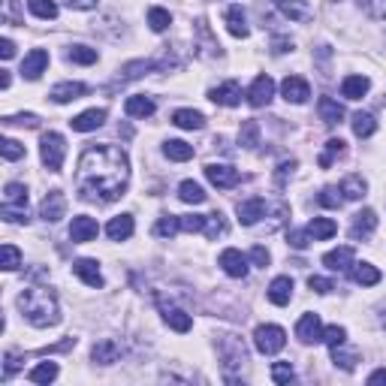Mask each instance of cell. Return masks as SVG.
<instances>
[{
    "instance_id": "obj_34",
    "label": "cell",
    "mask_w": 386,
    "mask_h": 386,
    "mask_svg": "<svg viewBox=\"0 0 386 386\" xmlns=\"http://www.w3.org/2000/svg\"><path fill=\"white\" fill-rule=\"evenodd\" d=\"M163 154H166L169 160H175V163H184V160L193 157V145L182 142V139H169V142L163 145Z\"/></svg>"
},
{
    "instance_id": "obj_15",
    "label": "cell",
    "mask_w": 386,
    "mask_h": 386,
    "mask_svg": "<svg viewBox=\"0 0 386 386\" xmlns=\"http://www.w3.org/2000/svg\"><path fill=\"white\" fill-rule=\"evenodd\" d=\"M46 67H48V52H46V48H34L30 55H24L21 76L30 79V81H37V79L46 73Z\"/></svg>"
},
{
    "instance_id": "obj_47",
    "label": "cell",
    "mask_w": 386,
    "mask_h": 386,
    "mask_svg": "<svg viewBox=\"0 0 386 386\" xmlns=\"http://www.w3.org/2000/svg\"><path fill=\"white\" fill-rule=\"evenodd\" d=\"M320 205H326V209H341L344 205V196H341V187H323V193L317 196Z\"/></svg>"
},
{
    "instance_id": "obj_16",
    "label": "cell",
    "mask_w": 386,
    "mask_h": 386,
    "mask_svg": "<svg viewBox=\"0 0 386 386\" xmlns=\"http://www.w3.org/2000/svg\"><path fill=\"white\" fill-rule=\"evenodd\" d=\"M353 257H356V253H353V248H347V244H344V248H335L329 253H323V266L329 269V272H350V269L356 266V262H353Z\"/></svg>"
},
{
    "instance_id": "obj_19",
    "label": "cell",
    "mask_w": 386,
    "mask_h": 386,
    "mask_svg": "<svg viewBox=\"0 0 386 386\" xmlns=\"http://www.w3.org/2000/svg\"><path fill=\"white\" fill-rule=\"evenodd\" d=\"M220 266H224V272L229 278H244L248 275V257H244L242 251H235V248H226L224 253H220Z\"/></svg>"
},
{
    "instance_id": "obj_55",
    "label": "cell",
    "mask_w": 386,
    "mask_h": 386,
    "mask_svg": "<svg viewBox=\"0 0 386 386\" xmlns=\"http://www.w3.org/2000/svg\"><path fill=\"white\" fill-rule=\"evenodd\" d=\"M293 169H296V160H284V163H278L275 184H278V187H284V184H287V178L293 175Z\"/></svg>"
},
{
    "instance_id": "obj_30",
    "label": "cell",
    "mask_w": 386,
    "mask_h": 386,
    "mask_svg": "<svg viewBox=\"0 0 386 386\" xmlns=\"http://www.w3.org/2000/svg\"><path fill=\"white\" fill-rule=\"evenodd\" d=\"M368 88H371L368 76H347L341 81V94L347 97V100H363V97L368 94Z\"/></svg>"
},
{
    "instance_id": "obj_60",
    "label": "cell",
    "mask_w": 386,
    "mask_h": 386,
    "mask_svg": "<svg viewBox=\"0 0 386 386\" xmlns=\"http://www.w3.org/2000/svg\"><path fill=\"white\" fill-rule=\"evenodd\" d=\"M368 383H386V368H377V371H371V374H368Z\"/></svg>"
},
{
    "instance_id": "obj_56",
    "label": "cell",
    "mask_w": 386,
    "mask_h": 386,
    "mask_svg": "<svg viewBox=\"0 0 386 386\" xmlns=\"http://www.w3.org/2000/svg\"><path fill=\"white\" fill-rule=\"evenodd\" d=\"M269 260H272V253L262 248V244H253V248H251V262H253V266L266 269V266H269Z\"/></svg>"
},
{
    "instance_id": "obj_43",
    "label": "cell",
    "mask_w": 386,
    "mask_h": 386,
    "mask_svg": "<svg viewBox=\"0 0 386 386\" xmlns=\"http://www.w3.org/2000/svg\"><path fill=\"white\" fill-rule=\"evenodd\" d=\"M344 154V139H329V142H326V148H323V154H320V166L323 169H329L332 163H335V157H341Z\"/></svg>"
},
{
    "instance_id": "obj_25",
    "label": "cell",
    "mask_w": 386,
    "mask_h": 386,
    "mask_svg": "<svg viewBox=\"0 0 386 386\" xmlns=\"http://www.w3.org/2000/svg\"><path fill=\"white\" fill-rule=\"evenodd\" d=\"M91 356H94V363H100V365H112V363H118V356H121V344L115 338H103L100 344H94Z\"/></svg>"
},
{
    "instance_id": "obj_41",
    "label": "cell",
    "mask_w": 386,
    "mask_h": 386,
    "mask_svg": "<svg viewBox=\"0 0 386 386\" xmlns=\"http://www.w3.org/2000/svg\"><path fill=\"white\" fill-rule=\"evenodd\" d=\"M148 24H151L154 34H163V30L172 24L169 10H163V6H151V10H148Z\"/></svg>"
},
{
    "instance_id": "obj_9",
    "label": "cell",
    "mask_w": 386,
    "mask_h": 386,
    "mask_svg": "<svg viewBox=\"0 0 386 386\" xmlns=\"http://www.w3.org/2000/svg\"><path fill=\"white\" fill-rule=\"evenodd\" d=\"M266 211H269V205H266V200H260V196H253V200H244V202L235 205V215H239L242 226H257L260 218H266Z\"/></svg>"
},
{
    "instance_id": "obj_52",
    "label": "cell",
    "mask_w": 386,
    "mask_h": 386,
    "mask_svg": "<svg viewBox=\"0 0 386 386\" xmlns=\"http://www.w3.org/2000/svg\"><path fill=\"white\" fill-rule=\"evenodd\" d=\"M293 377H296V371H293L290 363H275L272 365V380L275 383H290Z\"/></svg>"
},
{
    "instance_id": "obj_4",
    "label": "cell",
    "mask_w": 386,
    "mask_h": 386,
    "mask_svg": "<svg viewBox=\"0 0 386 386\" xmlns=\"http://www.w3.org/2000/svg\"><path fill=\"white\" fill-rule=\"evenodd\" d=\"M39 157H43L48 172H61L64 169V157H67V142H64V136L55 133V130L43 133V142H39Z\"/></svg>"
},
{
    "instance_id": "obj_48",
    "label": "cell",
    "mask_w": 386,
    "mask_h": 386,
    "mask_svg": "<svg viewBox=\"0 0 386 386\" xmlns=\"http://www.w3.org/2000/svg\"><path fill=\"white\" fill-rule=\"evenodd\" d=\"M0 253H3V262H0V266H3L6 272H15V269L21 266V251L15 248V244H3V251Z\"/></svg>"
},
{
    "instance_id": "obj_24",
    "label": "cell",
    "mask_w": 386,
    "mask_h": 386,
    "mask_svg": "<svg viewBox=\"0 0 386 386\" xmlns=\"http://www.w3.org/2000/svg\"><path fill=\"white\" fill-rule=\"evenodd\" d=\"M154 109H157V106H154V100L145 94H133V97H127V103H124V112L130 118H151Z\"/></svg>"
},
{
    "instance_id": "obj_61",
    "label": "cell",
    "mask_w": 386,
    "mask_h": 386,
    "mask_svg": "<svg viewBox=\"0 0 386 386\" xmlns=\"http://www.w3.org/2000/svg\"><path fill=\"white\" fill-rule=\"evenodd\" d=\"M293 43H287V39H275V55H284V52H290Z\"/></svg>"
},
{
    "instance_id": "obj_21",
    "label": "cell",
    "mask_w": 386,
    "mask_h": 386,
    "mask_svg": "<svg viewBox=\"0 0 386 386\" xmlns=\"http://www.w3.org/2000/svg\"><path fill=\"white\" fill-rule=\"evenodd\" d=\"M88 94V85H81V81H61V85H55L52 88V100L55 103H73V100H79V97H85Z\"/></svg>"
},
{
    "instance_id": "obj_49",
    "label": "cell",
    "mask_w": 386,
    "mask_h": 386,
    "mask_svg": "<svg viewBox=\"0 0 386 386\" xmlns=\"http://www.w3.org/2000/svg\"><path fill=\"white\" fill-rule=\"evenodd\" d=\"M323 341L329 344V347H338V344L347 341V329H344V326H338V323L326 326V329H323Z\"/></svg>"
},
{
    "instance_id": "obj_17",
    "label": "cell",
    "mask_w": 386,
    "mask_h": 386,
    "mask_svg": "<svg viewBox=\"0 0 386 386\" xmlns=\"http://www.w3.org/2000/svg\"><path fill=\"white\" fill-rule=\"evenodd\" d=\"M209 100L218 103V106H239L242 103V85L239 81H224V85L211 88Z\"/></svg>"
},
{
    "instance_id": "obj_36",
    "label": "cell",
    "mask_w": 386,
    "mask_h": 386,
    "mask_svg": "<svg viewBox=\"0 0 386 386\" xmlns=\"http://www.w3.org/2000/svg\"><path fill=\"white\" fill-rule=\"evenodd\" d=\"M365 191H368V184H365L363 175H347L341 182V196L344 200H363Z\"/></svg>"
},
{
    "instance_id": "obj_62",
    "label": "cell",
    "mask_w": 386,
    "mask_h": 386,
    "mask_svg": "<svg viewBox=\"0 0 386 386\" xmlns=\"http://www.w3.org/2000/svg\"><path fill=\"white\" fill-rule=\"evenodd\" d=\"M0 88H10V73L3 70V76H0Z\"/></svg>"
},
{
    "instance_id": "obj_3",
    "label": "cell",
    "mask_w": 386,
    "mask_h": 386,
    "mask_svg": "<svg viewBox=\"0 0 386 386\" xmlns=\"http://www.w3.org/2000/svg\"><path fill=\"white\" fill-rule=\"evenodd\" d=\"M0 215L10 224H28V187L19 182H10L3 187V205H0Z\"/></svg>"
},
{
    "instance_id": "obj_40",
    "label": "cell",
    "mask_w": 386,
    "mask_h": 386,
    "mask_svg": "<svg viewBox=\"0 0 386 386\" xmlns=\"http://www.w3.org/2000/svg\"><path fill=\"white\" fill-rule=\"evenodd\" d=\"M28 10L34 12L37 19H43V21L57 19V3L55 0H28Z\"/></svg>"
},
{
    "instance_id": "obj_7",
    "label": "cell",
    "mask_w": 386,
    "mask_h": 386,
    "mask_svg": "<svg viewBox=\"0 0 386 386\" xmlns=\"http://www.w3.org/2000/svg\"><path fill=\"white\" fill-rule=\"evenodd\" d=\"M205 178L215 187H220V191H229V187H235L242 182L239 169L226 166V163H209V166H205Z\"/></svg>"
},
{
    "instance_id": "obj_12",
    "label": "cell",
    "mask_w": 386,
    "mask_h": 386,
    "mask_svg": "<svg viewBox=\"0 0 386 386\" xmlns=\"http://www.w3.org/2000/svg\"><path fill=\"white\" fill-rule=\"evenodd\" d=\"M97 233H100V226H97V220H94V218H88V215L73 218V224H70V239L76 242V244L94 242V239H97Z\"/></svg>"
},
{
    "instance_id": "obj_26",
    "label": "cell",
    "mask_w": 386,
    "mask_h": 386,
    "mask_svg": "<svg viewBox=\"0 0 386 386\" xmlns=\"http://www.w3.org/2000/svg\"><path fill=\"white\" fill-rule=\"evenodd\" d=\"M317 112H320V121L323 124H341V118H344V106L338 100H332V97H320V103H317Z\"/></svg>"
},
{
    "instance_id": "obj_13",
    "label": "cell",
    "mask_w": 386,
    "mask_h": 386,
    "mask_svg": "<svg viewBox=\"0 0 386 386\" xmlns=\"http://www.w3.org/2000/svg\"><path fill=\"white\" fill-rule=\"evenodd\" d=\"M281 94H284V100L287 103H296V106H302L311 97V88H308V81L302 79V76H287L281 81Z\"/></svg>"
},
{
    "instance_id": "obj_28",
    "label": "cell",
    "mask_w": 386,
    "mask_h": 386,
    "mask_svg": "<svg viewBox=\"0 0 386 386\" xmlns=\"http://www.w3.org/2000/svg\"><path fill=\"white\" fill-rule=\"evenodd\" d=\"M163 320H166V326L175 329V332H191V326H193L191 314L182 311V308H175V305H163Z\"/></svg>"
},
{
    "instance_id": "obj_63",
    "label": "cell",
    "mask_w": 386,
    "mask_h": 386,
    "mask_svg": "<svg viewBox=\"0 0 386 386\" xmlns=\"http://www.w3.org/2000/svg\"><path fill=\"white\" fill-rule=\"evenodd\" d=\"M383 21H386V6H383Z\"/></svg>"
},
{
    "instance_id": "obj_14",
    "label": "cell",
    "mask_w": 386,
    "mask_h": 386,
    "mask_svg": "<svg viewBox=\"0 0 386 386\" xmlns=\"http://www.w3.org/2000/svg\"><path fill=\"white\" fill-rule=\"evenodd\" d=\"M377 229V215L374 209H363L359 215H353V224H350V239L359 242V239H368Z\"/></svg>"
},
{
    "instance_id": "obj_44",
    "label": "cell",
    "mask_w": 386,
    "mask_h": 386,
    "mask_svg": "<svg viewBox=\"0 0 386 386\" xmlns=\"http://www.w3.org/2000/svg\"><path fill=\"white\" fill-rule=\"evenodd\" d=\"M226 218L220 215V211H215V215H205V229L202 233L209 235V239H218V235H226Z\"/></svg>"
},
{
    "instance_id": "obj_45",
    "label": "cell",
    "mask_w": 386,
    "mask_h": 386,
    "mask_svg": "<svg viewBox=\"0 0 386 386\" xmlns=\"http://www.w3.org/2000/svg\"><path fill=\"white\" fill-rule=\"evenodd\" d=\"M67 57L73 64H81V67H88V64H97V48H91V46H73L70 52H67Z\"/></svg>"
},
{
    "instance_id": "obj_29",
    "label": "cell",
    "mask_w": 386,
    "mask_h": 386,
    "mask_svg": "<svg viewBox=\"0 0 386 386\" xmlns=\"http://www.w3.org/2000/svg\"><path fill=\"white\" fill-rule=\"evenodd\" d=\"M224 21H226V30L233 37H239L244 39L251 34V28H248V21H244V12H242V6H229V10L224 12Z\"/></svg>"
},
{
    "instance_id": "obj_23",
    "label": "cell",
    "mask_w": 386,
    "mask_h": 386,
    "mask_svg": "<svg viewBox=\"0 0 386 386\" xmlns=\"http://www.w3.org/2000/svg\"><path fill=\"white\" fill-rule=\"evenodd\" d=\"M73 272H76V278H81L88 287H97V290L103 287V275H100L97 260H76L73 262Z\"/></svg>"
},
{
    "instance_id": "obj_5",
    "label": "cell",
    "mask_w": 386,
    "mask_h": 386,
    "mask_svg": "<svg viewBox=\"0 0 386 386\" xmlns=\"http://www.w3.org/2000/svg\"><path fill=\"white\" fill-rule=\"evenodd\" d=\"M284 344H287V332L275 323L257 326V332H253V347H257L262 356H275V353H281Z\"/></svg>"
},
{
    "instance_id": "obj_10",
    "label": "cell",
    "mask_w": 386,
    "mask_h": 386,
    "mask_svg": "<svg viewBox=\"0 0 386 386\" xmlns=\"http://www.w3.org/2000/svg\"><path fill=\"white\" fill-rule=\"evenodd\" d=\"M296 338L302 344H317L323 341V323H320L317 314H302L299 323H296Z\"/></svg>"
},
{
    "instance_id": "obj_8",
    "label": "cell",
    "mask_w": 386,
    "mask_h": 386,
    "mask_svg": "<svg viewBox=\"0 0 386 386\" xmlns=\"http://www.w3.org/2000/svg\"><path fill=\"white\" fill-rule=\"evenodd\" d=\"M64 215H67V196H64V191H48L43 205H39V218L46 224H57Z\"/></svg>"
},
{
    "instance_id": "obj_33",
    "label": "cell",
    "mask_w": 386,
    "mask_h": 386,
    "mask_svg": "<svg viewBox=\"0 0 386 386\" xmlns=\"http://www.w3.org/2000/svg\"><path fill=\"white\" fill-rule=\"evenodd\" d=\"M353 281L363 284V287L380 284V269L371 266V262H356V266H353Z\"/></svg>"
},
{
    "instance_id": "obj_18",
    "label": "cell",
    "mask_w": 386,
    "mask_h": 386,
    "mask_svg": "<svg viewBox=\"0 0 386 386\" xmlns=\"http://www.w3.org/2000/svg\"><path fill=\"white\" fill-rule=\"evenodd\" d=\"M275 6L290 21H311L314 19V10H311L308 0H275Z\"/></svg>"
},
{
    "instance_id": "obj_57",
    "label": "cell",
    "mask_w": 386,
    "mask_h": 386,
    "mask_svg": "<svg viewBox=\"0 0 386 386\" xmlns=\"http://www.w3.org/2000/svg\"><path fill=\"white\" fill-rule=\"evenodd\" d=\"M3 124H24V127H37V124H39V118H37V115H30V112H24V115H10V118H6Z\"/></svg>"
},
{
    "instance_id": "obj_11",
    "label": "cell",
    "mask_w": 386,
    "mask_h": 386,
    "mask_svg": "<svg viewBox=\"0 0 386 386\" xmlns=\"http://www.w3.org/2000/svg\"><path fill=\"white\" fill-rule=\"evenodd\" d=\"M275 97V81L269 76H257L253 79V85L248 88V103L253 109H262V106H269Z\"/></svg>"
},
{
    "instance_id": "obj_39",
    "label": "cell",
    "mask_w": 386,
    "mask_h": 386,
    "mask_svg": "<svg viewBox=\"0 0 386 386\" xmlns=\"http://www.w3.org/2000/svg\"><path fill=\"white\" fill-rule=\"evenodd\" d=\"M332 363L338 365V368H344V371H353V368H356V363H359V353L356 350H347L344 344H338V347H332Z\"/></svg>"
},
{
    "instance_id": "obj_53",
    "label": "cell",
    "mask_w": 386,
    "mask_h": 386,
    "mask_svg": "<svg viewBox=\"0 0 386 386\" xmlns=\"http://www.w3.org/2000/svg\"><path fill=\"white\" fill-rule=\"evenodd\" d=\"M182 229L184 233H202L205 229V215H182Z\"/></svg>"
},
{
    "instance_id": "obj_37",
    "label": "cell",
    "mask_w": 386,
    "mask_h": 386,
    "mask_svg": "<svg viewBox=\"0 0 386 386\" xmlns=\"http://www.w3.org/2000/svg\"><path fill=\"white\" fill-rule=\"evenodd\" d=\"M374 130H377V121H374L371 112H356L353 115V133H356L359 139L374 136Z\"/></svg>"
},
{
    "instance_id": "obj_27",
    "label": "cell",
    "mask_w": 386,
    "mask_h": 386,
    "mask_svg": "<svg viewBox=\"0 0 386 386\" xmlns=\"http://www.w3.org/2000/svg\"><path fill=\"white\" fill-rule=\"evenodd\" d=\"M106 235H109L112 242H124L133 235V218L130 215H118V218H112L109 224H106Z\"/></svg>"
},
{
    "instance_id": "obj_46",
    "label": "cell",
    "mask_w": 386,
    "mask_h": 386,
    "mask_svg": "<svg viewBox=\"0 0 386 386\" xmlns=\"http://www.w3.org/2000/svg\"><path fill=\"white\" fill-rule=\"evenodd\" d=\"M178 229H182V220H178L175 215H163V218L157 220V226H154V233L163 235V239H172Z\"/></svg>"
},
{
    "instance_id": "obj_38",
    "label": "cell",
    "mask_w": 386,
    "mask_h": 386,
    "mask_svg": "<svg viewBox=\"0 0 386 386\" xmlns=\"http://www.w3.org/2000/svg\"><path fill=\"white\" fill-rule=\"evenodd\" d=\"M239 145L244 148V151H253V148L260 145V124H257V121H242Z\"/></svg>"
},
{
    "instance_id": "obj_22",
    "label": "cell",
    "mask_w": 386,
    "mask_h": 386,
    "mask_svg": "<svg viewBox=\"0 0 386 386\" xmlns=\"http://www.w3.org/2000/svg\"><path fill=\"white\" fill-rule=\"evenodd\" d=\"M103 121H106V109H88V112L76 115V118L70 121V127L76 130V133H91V130L103 127Z\"/></svg>"
},
{
    "instance_id": "obj_50",
    "label": "cell",
    "mask_w": 386,
    "mask_h": 386,
    "mask_svg": "<svg viewBox=\"0 0 386 386\" xmlns=\"http://www.w3.org/2000/svg\"><path fill=\"white\" fill-rule=\"evenodd\" d=\"M287 242H290L296 251H305L314 239H311V233H308V226H305V229H290V233H287Z\"/></svg>"
},
{
    "instance_id": "obj_20",
    "label": "cell",
    "mask_w": 386,
    "mask_h": 386,
    "mask_svg": "<svg viewBox=\"0 0 386 386\" xmlns=\"http://www.w3.org/2000/svg\"><path fill=\"white\" fill-rule=\"evenodd\" d=\"M290 299H293V278H287V275H278L272 284H269V302L278 308H284V305H290Z\"/></svg>"
},
{
    "instance_id": "obj_42",
    "label": "cell",
    "mask_w": 386,
    "mask_h": 386,
    "mask_svg": "<svg viewBox=\"0 0 386 386\" xmlns=\"http://www.w3.org/2000/svg\"><path fill=\"white\" fill-rule=\"evenodd\" d=\"M57 377V363H39L37 368H30L28 380L30 383H52Z\"/></svg>"
},
{
    "instance_id": "obj_54",
    "label": "cell",
    "mask_w": 386,
    "mask_h": 386,
    "mask_svg": "<svg viewBox=\"0 0 386 386\" xmlns=\"http://www.w3.org/2000/svg\"><path fill=\"white\" fill-rule=\"evenodd\" d=\"M308 287H311L314 293H320V296H326V293L335 290V284L329 281V278H320V275H311V278H308Z\"/></svg>"
},
{
    "instance_id": "obj_58",
    "label": "cell",
    "mask_w": 386,
    "mask_h": 386,
    "mask_svg": "<svg viewBox=\"0 0 386 386\" xmlns=\"http://www.w3.org/2000/svg\"><path fill=\"white\" fill-rule=\"evenodd\" d=\"M12 55H15V43L10 37H3V39H0V57H3V61H10Z\"/></svg>"
},
{
    "instance_id": "obj_32",
    "label": "cell",
    "mask_w": 386,
    "mask_h": 386,
    "mask_svg": "<svg viewBox=\"0 0 386 386\" xmlns=\"http://www.w3.org/2000/svg\"><path fill=\"white\" fill-rule=\"evenodd\" d=\"M308 233H311V239L314 242H326V239H332V235L338 233V224H335L332 218H314L308 224Z\"/></svg>"
},
{
    "instance_id": "obj_1",
    "label": "cell",
    "mask_w": 386,
    "mask_h": 386,
    "mask_svg": "<svg viewBox=\"0 0 386 386\" xmlns=\"http://www.w3.org/2000/svg\"><path fill=\"white\" fill-rule=\"evenodd\" d=\"M130 184V157L118 145H94L79 157L76 191L81 200L115 202Z\"/></svg>"
},
{
    "instance_id": "obj_2",
    "label": "cell",
    "mask_w": 386,
    "mask_h": 386,
    "mask_svg": "<svg viewBox=\"0 0 386 386\" xmlns=\"http://www.w3.org/2000/svg\"><path fill=\"white\" fill-rule=\"evenodd\" d=\"M19 311L30 326H37V329L55 326L57 320H61L57 296H55V290H48V287H28V290L19 296Z\"/></svg>"
},
{
    "instance_id": "obj_59",
    "label": "cell",
    "mask_w": 386,
    "mask_h": 386,
    "mask_svg": "<svg viewBox=\"0 0 386 386\" xmlns=\"http://www.w3.org/2000/svg\"><path fill=\"white\" fill-rule=\"evenodd\" d=\"M70 10H94L97 0H67Z\"/></svg>"
},
{
    "instance_id": "obj_35",
    "label": "cell",
    "mask_w": 386,
    "mask_h": 386,
    "mask_svg": "<svg viewBox=\"0 0 386 386\" xmlns=\"http://www.w3.org/2000/svg\"><path fill=\"white\" fill-rule=\"evenodd\" d=\"M205 196H209V193H205L202 184H196V182H182V184H178V200L187 202V205H202Z\"/></svg>"
},
{
    "instance_id": "obj_31",
    "label": "cell",
    "mask_w": 386,
    "mask_h": 386,
    "mask_svg": "<svg viewBox=\"0 0 386 386\" xmlns=\"http://www.w3.org/2000/svg\"><path fill=\"white\" fill-rule=\"evenodd\" d=\"M172 124L182 127V130H202L205 127V115L196 109H178L172 115Z\"/></svg>"
},
{
    "instance_id": "obj_51",
    "label": "cell",
    "mask_w": 386,
    "mask_h": 386,
    "mask_svg": "<svg viewBox=\"0 0 386 386\" xmlns=\"http://www.w3.org/2000/svg\"><path fill=\"white\" fill-rule=\"evenodd\" d=\"M0 151H3L6 160H21L24 157V145L15 142V139H3V142H0Z\"/></svg>"
},
{
    "instance_id": "obj_6",
    "label": "cell",
    "mask_w": 386,
    "mask_h": 386,
    "mask_svg": "<svg viewBox=\"0 0 386 386\" xmlns=\"http://www.w3.org/2000/svg\"><path fill=\"white\" fill-rule=\"evenodd\" d=\"M218 350H220V356H224L226 368L248 363V347H244V341H242V338H235V335H220Z\"/></svg>"
}]
</instances>
